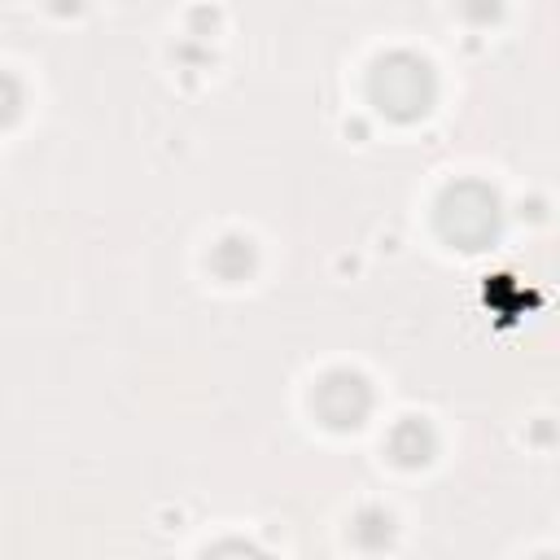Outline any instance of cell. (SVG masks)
Instances as JSON below:
<instances>
[{"label": "cell", "mask_w": 560, "mask_h": 560, "mask_svg": "<svg viewBox=\"0 0 560 560\" xmlns=\"http://www.w3.org/2000/svg\"><path fill=\"white\" fill-rule=\"evenodd\" d=\"M376 96H381L394 114L424 109V101H429V74H424V66L411 61V57H389V61L376 70Z\"/></svg>", "instance_id": "6da1fadb"}, {"label": "cell", "mask_w": 560, "mask_h": 560, "mask_svg": "<svg viewBox=\"0 0 560 560\" xmlns=\"http://www.w3.org/2000/svg\"><path fill=\"white\" fill-rule=\"evenodd\" d=\"M442 228L455 241H481L494 228V206L481 192H477V206H464V192H451L446 197V210H442Z\"/></svg>", "instance_id": "7a4b0ae2"}, {"label": "cell", "mask_w": 560, "mask_h": 560, "mask_svg": "<svg viewBox=\"0 0 560 560\" xmlns=\"http://www.w3.org/2000/svg\"><path fill=\"white\" fill-rule=\"evenodd\" d=\"M210 560H258V556H254L249 547H219Z\"/></svg>", "instance_id": "3957f363"}]
</instances>
